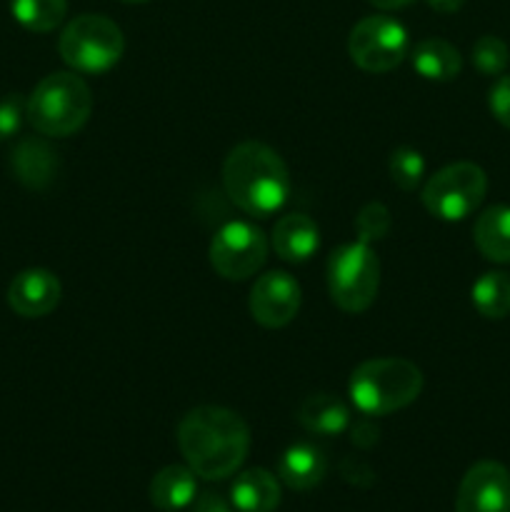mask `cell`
Segmentation results:
<instances>
[{
	"instance_id": "obj_25",
	"label": "cell",
	"mask_w": 510,
	"mask_h": 512,
	"mask_svg": "<svg viewBox=\"0 0 510 512\" xmlns=\"http://www.w3.org/2000/svg\"><path fill=\"white\" fill-rule=\"evenodd\" d=\"M390 210L383 203H368L358 210L355 215V235H358L360 243H375V240H383L390 233Z\"/></svg>"
},
{
	"instance_id": "obj_21",
	"label": "cell",
	"mask_w": 510,
	"mask_h": 512,
	"mask_svg": "<svg viewBox=\"0 0 510 512\" xmlns=\"http://www.w3.org/2000/svg\"><path fill=\"white\" fill-rule=\"evenodd\" d=\"M473 305L483 318L503 320L510 315V275L503 270L483 273L473 285Z\"/></svg>"
},
{
	"instance_id": "obj_8",
	"label": "cell",
	"mask_w": 510,
	"mask_h": 512,
	"mask_svg": "<svg viewBox=\"0 0 510 512\" xmlns=\"http://www.w3.org/2000/svg\"><path fill=\"white\" fill-rule=\"evenodd\" d=\"M348 53L365 73H390L410 55L408 30L390 15H368L350 30Z\"/></svg>"
},
{
	"instance_id": "obj_31",
	"label": "cell",
	"mask_w": 510,
	"mask_h": 512,
	"mask_svg": "<svg viewBox=\"0 0 510 512\" xmlns=\"http://www.w3.org/2000/svg\"><path fill=\"white\" fill-rule=\"evenodd\" d=\"M425 3L438 10V13H455V10L463 8L465 0H425Z\"/></svg>"
},
{
	"instance_id": "obj_2",
	"label": "cell",
	"mask_w": 510,
	"mask_h": 512,
	"mask_svg": "<svg viewBox=\"0 0 510 512\" xmlns=\"http://www.w3.org/2000/svg\"><path fill=\"white\" fill-rule=\"evenodd\" d=\"M223 188L243 213L268 218L283 208L290 195L288 165L270 145L245 140L225 158Z\"/></svg>"
},
{
	"instance_id": "obj_24",
	"label": "cell",
	"mask_w": 510,
	"mask_h": 512,
	"mask_svg": "<svg viewBox=\"0 0 510 512\" xmlns=\"http://www.w3.org/2000/svg\"><path fill=\"white\" fill-rule=\"evenodd\" d=\"M473 65L483 75H503L505 68L510 63V48L505 45V40H500L498 35H483V38L475 40L473 45Z\"/></svg>"
},
{
	"instance_id": "obj_32",
	"label": "cell",
	"mask_w": 510,
	"mask_h": 512,
	"mask_svg": "<svg viewBox=\"0 0 510 512\" xmlns=\"http://www.w3.org/2000/svg\"><path fill=\"white\" fill-rule=\"evenodd\" d=\"M368 3L375 5L378 10H400L413 3V0H368Z\"/></svg>"
},
{
	"instance_id": "obj_22",
	"label": "cell",
	"mask_w": 510,
	"mask_h": 512,
	"mask_svg": "<svg viewBox=\"0 0 510 512\" xmlns=\"http://www.w3.org/2000/svg\"><path fill=\"white\" fill-rule=\"evenodd\" d=\"M10 13L30 33H50L68 13V0H10Z\"/></svg>"
},
{
	"instance_id": "obj_15",
	"label": "cell",
	"mask_w": 510,
	"mask_h": 512,
	"mask_svg": "<svg viewBox=\"0 0 510 512\" xmlns=\"http://www.w3.org/2000/svg\"><path fill=\"white\" fill-rule=\"evenodd\" d=\"M328 473V458L313 443H293L278 463V475L290 490H313Z\"/></svg>"
},
{
	"instance_id": "obj_13",
	"label": "cell",
	"mask_w": 510,
	"mask_h": 512,
	"mask_svg": "<svg viewBox=\"0 0 510 512\" xmlns=\"http://www.w3.org/2000/svg\"><path fill=\"white\" fill-rule=\"evenodd\" d=\"M58 153L40 138H25L10 153V170L15 180L30 190H45L58 178Z\"/></svg>"
},
{
	"instance_id": "obj_19",
	"label": "cell",
	"mask_w": 510,
	"mask_h": 512,
	"mask_svg": "<svg viewBox=\"0 0 510 512\" xmlns=\"http://www.w3.org/2000/svg\"><path fill=\"white\" fill-rule=\"evenodd\" d=\"M195 495H198V483L188 465H165L150 480V503L163 512L188 508Z\"/></svg>"
},
{
	"instance_id": "obj_29",
	"label": "cell",
	"mask_w": 510,
	"mask_h": 512,
	"mask_svg": "<svg viewBox=\"0 0 510 512\" xmlns=\"http://www.w3.org/2000/svg\"><path fill=\"white\" fill-rule=\"evenodd\" d=\"M350 438H353V445L360 450H370L380 440L378 425L370 423V420H358V423L350 428Z\"/></svg>"
},
{
	"instance_id": "obj_18",
	"label": "cell",
	"mask_w": 510,
	"mask_h": 512,
	"mask_svg": "<svg viewBox=\"0 0 510 512\" xmlns=\"http://www.w3.org/2000/svg\"><path fill=\"white\" fill-rule=\"evenodd\" d=\"M475 248L485 260L498 265L510 263V205H490L473 225Z\"/></svg>"
},
{
	"instance_id": "obj_26",
	"label": "cell",
	"mask_w": 510,
	"mask_h": 512,
	"mask_svg": "<svg viewBox=\"0 0 510 512\" xmlns=\"http://www.w3.org/2000/svg\"><path fill=\"white\" fill-rule=\"evenodd\" d=\"M25 105H28V100H23V95L18 93H10L5 98H0V140L13 138L18 133L23 120L28 118L25 115Z\"/></svg>"
},
{
	"instance_id": "obj_9",
	"label": "cell",
	"mask_w": 510,
	"mask_h": 512,
	"mask_svg": "<svg viewBox=\"0 0 510 512\" xmlns=\"http://www.w3.org/2000/svg\"><path fill=\"white\" fill-rule=\"evenodd\" d=\"M210 265L225 280H248L268 260V238L248 220L225 223L210 240Z\"/></svg>"
},
{
	"instance_id": "obj_33",
	"label": "cell",
	"mask_w": 510,
	"mask_h": 512,
	"mask_svg": "<svg viewBox=\"0 0 510 512\" xmlns=\"http://www.w3.org/2000/svg\"><path fill=\"white\" fill-rule=\"evenodd\" d=\"M123 3H148V0H123Z\"/></svg>"
},
{
	"instance_id": "obj_6",
	"label": "cell",
	"mask_w": 510,
	"mask_h": 512,
	"mask_svg": "<svg viewBox=\"0 0 510 512\" xmlns=\"http://www.w3.org/2000/svg\"><path fill=\"white\" fill-rule=\"evenodd\" d=\"M328 293L343 313H365L378 298L380 260L368 243H345L328 258Z\"/></svg>"
},
{
	"instance_id": "obj_1",
	"label": "cell",
	"mask_w": 510,
	"mask_h": 512,
	"mask_svg": "<svg viewBox=\"0 0 510 512\" xmlns=\"http://www.w3.org/2000/svg\"><path fill=\"white\" fill-rule=\"evenodd\" d=\"M178 448L198 478L225 480L245 463L250 428L235 410L200 405L178 423Z\"/></svg>"
},
{
	"instance_id": "obj_30",
	"label": "cell",
	"mask_w": 510,
	"mask_h": 512,
	"mask_svg": "<svg viewBox=\"0 0 510 512\" xmlns=\"http://www.w3.org/2000/svg\"><path fill=\"white\" fill-rule=\"evenodd\" d=\"M193 512H235V510H233V503H228L223 495L203 493L195 498Z\"/></svg>"
},
{
	"instance_id": "obj_12",
	"label": "cell",
	"mask_w": 510,
	"mask_h": 512,
	"mask_svg": "<svg viewBox=\"0 0 510 512\" xmlns=\"http://www.w3.org/2000/svg\"><path fill=\"white\" fill-rule=\"evenodd\" d=\"M63 295L58 275L45 268H28L8 285V305L20 318H43L53 313Z\"/></svg>"
},
{
	"instance_id": "obj_3",
	"label": "cell",
	"mask_w": 510,
	"mask_h": 512,
	"mask_svg": "<svg viewBox=\"0 0 510 512\" xmlns=\"http://www.w3.org/2000/svg\"><path fill=\"white\" fill-rule=\"evenodd\" d=\"M423 393V373L405 358L365 360L353 370L348 395L355 408L368 418L398 413Z\"/></svg>"
},
{
	"instance_id": "obj_17",
	"label": "cell",
	"mask_w": 510,
	"mask_h": 512,
	"mask_svg": "<svg viewBox=\"0 0 510 512\" xmlns=\"http://www.w3.org/2000/svg\"><path fill=\"white\" fill-rule=\"evenodd\" d=\"M298 423L310 435L335 438L350 428V410L340 398L328 393L308 395L298 408Z\"/></svg>"
},
{
	"instance_id": "obj_10",
	"label": "cell",
	"mask_w": 510,
	"mask_h": 512,
	"mask_svg": "<svg viewBox=\"0 0 510 512\" xmlns=\"http://www.w3.org/2000/svg\"><path fill=\"white\" fill-rule=\"evenodd\" d=\"M250 315L268 330L285 328L293 323L300 310V285L285 270H270L255 280L250 290Z\"/></svg>"
},
{
	"instance_id": "obj_23",
	"label": "cell",
	"mask_w": 510,
	"mask_h": 512,
	"mask_svg": "<svg viewBox=\"0 0 510 512\" xmlns=\"http://www.w3.org/2000/svg\"><path fill=\"white\" fill-rule=\"evenodd\" d=\"M388 170L393 183L405 193H413L420 188L425 178V158L415 148H398L390 153Z\"/></svg>"
},
{
	"instance_id": "obj_20",
	"label": "cell",
	"mask_w": 510,
	"mask_h": 512,
	"mask_svg": "<svg viewBox=\"0 0 510 512\" xmlns=\"http://www.w3.org/2000/svg\"><path fill=\"white\" fill-rule=\"evenodd\" d=\"M410 60H413L415 73L423 75L425 80H435V83H448L455 80L463 70V58H460L458 48L450 45L448 40L440 38H425L410 50Z\"/></svg>"
},
{
	"instance_id": "obj_11",
	"label": "cell",
	"mask_w": 510,
	"mask_h": 512,
	"mask_svg": "<svg viewBox=\"0 0 510 512\" xmlns=\"http://www.w3.org/2000/svg\"><path fill=\"white\" fill-rule=\"evenodd\" d=\"M455 512H510V473L495 460H480L460 480Z\"/></svg>"
},
{
	"instance_id": "obj_7",
	"label": "cell",
	"mask_w": 510,
	"mask_h": 512,
	"mask_svg": "<svg viewBox=\"0 0 510 512\" xmlns=\"http://www.w3.org/2000/svg\"><path fill=\"white\" fill-rule=\"evenodd\" d=\"M488 193V175L475 163H450L423 185L425 210L445 223H458L480 208Z\"/></svg>"
},
{
	"instance_id": "obj_16",
	"label": "cell",
	"mask_w": 510,
	"mask_h": 512,
	"mask_svg": "<svg viewBox=\"0 0 510 512\" xmlns=\"http://www.w3.org/2000/svg\"><path fill=\"white\" fill-rule=\"evenodd\" d=\"M230 503L238 512H273L280 503V483L270 470L250 468L235 478Z\"/></svg>"
},
{
	"instance_id": "obj_28",
	"label": "cell",
	"mask_w": 510,
	"mask_h": 512,
	"mask_svg": "<svg viewBox=\"0 0 510 512\" xmlns=\"http://www.w3.org/2000/svg\"><path fill=\"white\" fill-rule=\"evenodd\" d=\"M340 475H343L345 483L355 485V488H370L375 483V470L370 468L365 460L355 458V455H348L340 463Z\"/></svg>"
},
{
	"instance_id": "obj_5",
	"label": "cell",
	"mask_w": 510,
	"mask_h": 512,
	"mask_svg": "<svg viewBox=\"0 0 510 512\" xmlns=\"http://www.w3.org/2000/svg\"><path fill=\"white\" fill-rule=\"evenodd\" d=\"M65 65L83 75H100L113 68L125 50L123 30L105 15L85 13L70 20L58 40Z\"/></svg>"
},
{
	"instance_id": "obj_4",
	"label": "cell",
	"mask_w": 510,
	"mask_h": 512,
	"mask_svg": "<svg viewBox=\"0 0 510 512\" xmlns=\"http://www.w3.org/2000/svg\"><path fill=\"white\" fill-rule=\"evenodd\" d=\"M93 93L78 73L45 75L28 95V123L48 138H68L88 123Z\"/></svg>"
},
{
	"instance_id": "obj_27",
	"label": "cell",
	"mask_w": 510,
	"mask_h": 512,
	"mask_svg": "<svg viewBox=\"0 0 510 512\" xmlns=\"http://www.w3.org/2000/svg\"><path fill=\"white\" fill-rule=\"evenodd\" d=\"M488 105L493 118L510 130V75H500L488 93Z\"/></svg>"
},
{
	"instance_id": "obj_14",
	"label": "cell",
	"mask_w": 510,
	"mask_h": 512,
	"mask_svg": "<svg viewBox=\"0 0 510 512\" xmlns=\"http://www.w3.org/2000/svg\"><path fill=\"white\" fill-rule=\"evenodd\" d=\"M275 255L285 263H305L320 248V230L310 215L305 213H288L275 223L273 228Z\"/></svg>"
}]
</instances>
